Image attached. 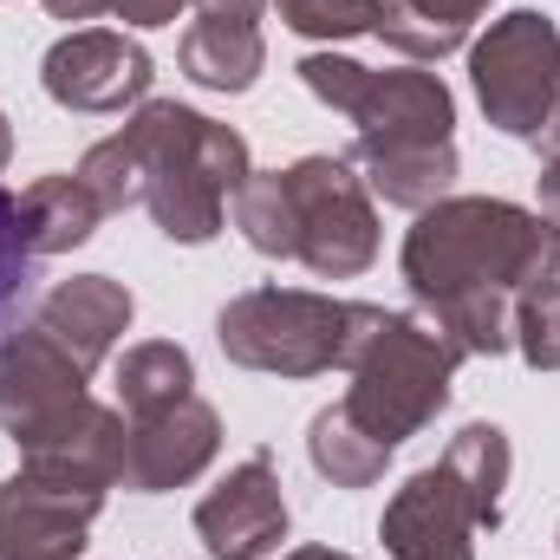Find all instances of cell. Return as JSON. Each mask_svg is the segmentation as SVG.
Instances as JSON below:
<instances>
[{
	"label": "cell",
	"instance_id": "cell-5",
	"mask_svg": "<svg viewBox=\"0 0 560 560\" xmlns=\"http://www.w3.org/2000/svg\"><path fill=\"white\" fill-rule=\"evenodd\" d=\"M372 319L378 306L365 300H332L306 287H248L215 313V346L242 372L319 378L332 365H352V346L365 339Z\"/></svg>",
	"mask_w": 560,
	"mask_h": 560
},
{
	"label": "cell",
	"instance_id": "cell-17",
	"mask_svg": "<svg viewBox=\"0 0 560 560\" xmlns=\"http://www.w3.org/2000/svg\"><path fill=\"white\" fill-rule=\"evenodd\" d=\"M105 222V202L92 196L85 176H39L20 189V229H26V248L46 261V255H72L98 235Z\"/></svg>",
	"mask_w": 560,
	"mask_h": 560
},
{
	"label": "cell",
	"instance_id": "cell-19",
	"mask_svg": "<svg viewBox=\"0 0 560 560\" xmlns=\"http://www.w3.org/2000/svg\"><path fill=\"white\" fill-rule=\"evenodd\" d=\"M489 13V0H385L378 39L405 52L411 66H436L469 46V26Z\"/></svg>",
	"mask_w": 560,
	"mask_h": 560
},
{
	"label": "cell",
	"instance_id": "cell-1",
	"mask_svg": "<svg viewBox=\"0 0 560 560\" xmlns=\"http://www.w3.org/2000/svg\"><path fill=\"white\" fill-rule=\"evenodd\" d=\"M560 275V229L502 196H443L405 235V287L418 313L463 352L515 346V300Z\"/></svg>",
	"mask_w": 560,
	"mask_h": 560
},
{
	"label": "cell",
	"instance_id": "cell-8",
	"mask_svg": "<svg viewBox=\"0 0 560 560\" xmlns=\"http://www.w3.org/2000/svg\"><path fill=\"white\" fill-rule=\"evenodd\" d=\"M469 85H476L482 118L502 138L535 143L560 92V26L535 7H515L502 20H489V33L469 46Z\"/></svg>",
	"mask_w": 560,
	"mask_h": 560
},
{
	"label": "cell",
	"instance_id": "cell-21",
	"mask_svg": "<svg viewBox=\"0 0 560 560\" xmlns=\"http://www.w3.org/2000/svg\"><path fill=\"white\" fill-rule=\"evenodd\" d=\"M306 456H313V469H319L332 489H372V482L385 476V463H392V450L372 443L339 405L306 423Z\"/></svg>",
	"mask_w": 560,
	"mask_h": 560
},
{
	"label": "cell",
	"instance_id": "cell-15",
	"mask_svg": "<svg viewBox=\"0 0 560 560\" xmlns=\"http://www.w3.org/2000/svg\"><path fill=\"white\" fill-rule=\"evenodd\" d=\"M125 436H131L125 411L79 398V405H66L52 423H39L33 436H20V463L112 489V482H118V469H125Z\"/></svg>",
	"mask_w": 560,
	"mask_h": 560
},
{
	"label": "cell",
	"instance_id": "cell-9",
	"mask_svg": "<svg viewBox=\"0 0 560 560\" xmlns=\"http://www.w3.org/2000/svg\"><path fill=\"white\" fill-rule=\"evenodd\" d=\"M98 515H105L98 482L20 463L0 482V560H79Z\"/></svg>",
	"mask_w": 560,
	"mask_h": 560
},
{
	"label": "cell",
	"instance_id": "cell-23",
	"mask_svg": "<svg viewBox=\"0 0 560 560\" xmlns=\"http://www.w3.org/2000/svg\"><path fill=\"white\" fill-rule=\"evenodd\" d=\"M275 7L300 39H359L378 33L385 20V0H275Z\"/></svg>",
	"mask_w": 560,
	"mask_h": 560
},
{
	"label": "cell",
	"instance_id": "cell-6",
	"mask_svg": "<svg viewBox=\"0 0 560 560\" xmlns=\"http://www.w3.org/2000/svg\"><path fill=\"white\" fill-rule=\"evenodd\" d=\"M463 352L423 319V313H385L365 326V339L352 346V392L339 398V411L359 423L372 443L398 450L411 443L423 423L450 405Z\"/></svg>",
	"mask_w": 560,
	"mask_h": 560
},
{
	"label": "cell",
	"instance_id": "cell-14",
	"mask_svg": "<svg viewBox=\"0 0 560 560\" xmlns=\"http://www.w3.org/2000/svg\"><path fill=\"white\" fill-rule=\"evenodd\" d=\"M131 313H138V300H131V287H125V280L72 275V280H59V287L39 300L33 326H39V332H52V339L79 359V372L92 378V372L112 359V346L131 332Z\"/></svg>",
	"mask_w": 560,
	"mask_h": 560
},
{
	"label": "cell",
	"instance_id": "cell-16",
	"mask_svg": "<svg viewBox=\"0 0 560 560\" xmlns=\"http://www.w3.org/2000/svg\"><path fill=\"white\" fill-rule=\"evenodd\" d=\"M365 170V189H378L392 209H430L450 196L456 183V143H352V156Z\"/></svg>",
	"mask_w": 560,
	"mask_h": 560
},
{
	"label": "cell",
	"instance_id": "cell-4",
	"mask_svg": "<svg viewBox=\"0 0 560 560\" xmlns=\"http://www.w3.org/2000/svg\"><path fill=\"white\" fill-rule=\"evenodd\" d=\"M515 450L495 423H463L450 450L418 469L378 522V541L392 560H476V528H502V489H509Z\"/></svg>",
	"mask_w": 560,
	"mask_h": 560
},
{
	"label": "cell",
	"instance_id": "cell-2",
	"mask_svg": "<svg viewBox=\"0 0 560 560\" xmlns=\"http://www.w3.org/2000/svg\"><path fill=\"white\" fill-rule=\"evenodd\" d=\"M79 176L92 183L105 215L150 209V222L170 242L202 248L222 235L229 196L255 176V163H248V138L235 125H215L176 98H143L125 131L85 150Z\"/></svg>",
	"mask_w": 560,
	"mask_h": 560
},
{
	"label": "cell",
	"instance_id": "cell-13",
	"mask_svg": "<svg viewBox=\"0 0 560 560\" xmlns=\"http://www.w3.org/2000/svg\"><path fill=\"white\" fill-rule=\"evenodd\" d=\"M79 398H85V372H79V359L52 332L20 326V332L0 339V430L13 443L33 436L39 423H52Z\"/></svg>",
	"mask_w": 560,
	"mask_h": 560
},
{
	"label": "cell",
	"instance_id": "cell-28",
	"mask_svg": "<svg viewBox=\"0 0 560 560\" xmlns=\"http://www.w3.org/2000/svg\"><path fill=\"white\" fill-rule=\"evenodd\" d=\"M118 0H46V13L52 20H98V13H112Z\"/></svg>",
	"mask_w": 560,
	"mask_h": 560
},
{
	"label": "cell",
	"instance_id": "cell-10",
	"mask_svg": "<svg viewBox=\"0 0 560 560\" xmlns=\"http://www.w3.org/2000/svg\"><path fill=\"white\" fill-rule=\"evenodd\" d=\"M150 79H156L150 52L125 33H105V26H72L66 39H52V52L39 66L46 98L66 112H85V118H112L125 105H143Z\"/></svg>",
	"mask_w": 560,
	"mask_h": 560
},
{
	"label": "cell",
	"instance_id": "cell-26",
	"mask_svg": "<svg viewBox=\"0 0 560 560\" xmlns=\"http://www.w3.org/2000/svg\"><path fill=\"white\" fill-rule=\"evenodd\" d=\"M202 20H261L268 13V0H189Z\"/></svg>",
	"mask_w": 560,
	"mask_h": 560
},
{
	"label": "cell",
	"instance_id": "cell-12",
	"mask_svg": "<svg viewBox=\"0 0 560 560\" xmlns=\"http://www.w3.org/2000/svg\"><path fill=\"white\" fill-rule=\"evenodd\" d=\"M222 450V418L209 398H183L156 418H131V436H125V469L118 482L131 495H163V489H183L196 482Z\"/></svg>",
	"mask_w": 560,
	"mask_h": 560
},
{
	"label": "cell",
	"instance_id": "cell-7",
	"mask_svg": "<svg viewBox=\"0 0 560 560\" xmlns=\"http://www.w3.org/2000/svg\"><path fill=\"white\" fill-rule=\"evenodd\" d=\"M300 85L359 125L352 143H450V131H456L450 85L436 72H418V66L378 72V66H359L339 52H306Z\"/></svg>",
	"mask_w": 560,
	"mask_h": 560
},
{
	"label": "cell",
	"instance_id": "cell-24",
	"mask_svg": "<svg viewBox=\"0 0 560 560\" xmlns=\"http://www.w3.org/2000/svg\"><path fill=\"white\" fill-rule=\"evenodd\" d=\"M515 352L535 372H560V280H541L515 300Z\"/></svg>",
	"mask_w": 560,
	"mask_h": 560
},
{
	"label": "cell",
	"instance_id": "cell-25",
	"mask_svg": "<svg viewBox=\"0 0 560 560\" xmlns=\"http://www.w3.org/2000/svg\"><path fill=\"white\" fill-rule=\"evenodd\" d=\"M183 7H189V0H118L112 13H118L125 26H170Z\"/></svg>",
	"mask_w": 560,
	"mask_h": 560
},
{
	"label": "cell",
	"instance_id": "cell-11",
	"mask_svg": "<svg viewBox=\"0 0 560 560\" xmlns=\"http://www.w3.org/2000/svg\"><path fill=\"white\" fill-rule=\"evenodd\" d=\"M287 495H280L275 456H248L196 502V535L215 560H261L287 541Z\"/></svg>",
	"mask_w": 560,
	"mask_h": 560
},
{
	"label": "cell",
	"instance_id": "cell-3",
	"mask_svg": "<svg viewBox=\"0 0 560 560\" xmlns=\"http://www.w3.org/2000/svg\"><path fill=\"white\" fill-rule=\"evenodd\" d=\"M235 229L255 255L300 261L319 280H359L378 261V209L346 156H300L255 170L235 189Z\"/></svg>",
	"mask_w": 560,
	"mask_h": 560
},
{
	"label": "cell",
	"instance_id": "cell-30",
	"mask_svg": "<svg viewBox=\"0 0 560 560\" xmlns=\"http://www.w3.org/2000/svg\"><path fill=\"white\" fill-rule=\"evenodd\" d=\"M7 156H13V125L0 118V170H7Z\"/></svg>",
	"mask_w": 560,
	"mask_h": 560
},
{
	"label": "cell",
	"instance_id": "cell-22",
	"mask_svg": "<svg viewBox=\"0 0 560 560\" xmlns=\"http://www.w3.org/2000/svg\"><path fill=\"white\" fill-rule=\"evenodd\" d=\"M33 280H39V255L26 248L20 196L0 189V339L20 332V313H26V300H33Z\"/></svg>",
	"mask_w": 560,
	"mask_h": 560
},
{
	"label": "cell",
	"instance_id": "cell-29",
	"mask_svg": "<svg viewBox=\"0 0 560 560\" xmlns=\"http://www.w3.org/2000/svg\"><path fill=\"white\" fill-rule=\"evenodd\" d=\"M287 560H352V555H339V548H300V555H287Z\"/></svg>",
	"mask_w": 560,
	"mask_h": 560
},
{
	"label": "cell",
	"instance_id": "cell-18",
	"mask_svg": "<svg viewBox=\"0 0 560 560\" xmlns=\"http://www.w3.org/2000/svg\"><path fill=\"white\" fill-rule=\"evenodd\" d=\"M183 72L202 85V92H248L268 66V46H261V20H202L183 33L176 46Z\"/></svg>",
	"mask_w": 560,
	"mask_h": 560
},
{
	"label": "cell",
	"instance_id": "cell-20",
	"mask_svg": "<svg viewBox=\"0 0 560 560\" xmlns=\"http://www.w3.org/2000/svg\"><path fill=\"white\" fill-rule=\"evenodd\" d=\"M196 385V365L176 339H143L118 359V411L125 418H156L170 405H183Z\"/></svg>",
	"mask_w": 560,
	"mask_h": 560
},
{
	"label": "cell",
	"instance_id": "cell-27",
	"mask_svg": "<svg viewBox=\"0 0 560 560\" xmlns=\"http://www.w3.org/2000/svg\"><path fill=\"white\" fill-rule=\"evenodd\" d=\"M535 189H541V215H548V222L560 229V156H548V163H541Z\"/></svg>",
	"mask_w": 560,
	"mask_h": 560
}]
</instances>
